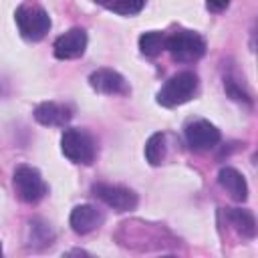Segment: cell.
Returning <instances> with one entry per match:
<instances>
[{"label": "cell", "mask_w": 258, "mask_h": 258, "mask_svg": "<svg viewBox=\"0 0 258 258\" xmlns=\"http://www.w3.org/2000/svg\"><path fill=\"white\" fill-rule=\"evenodd\" d=\"M93 196L101 200L105 206H109L115 212H131L137 208V194L129 187L123 185H113V183H95L91 187Z\"/></svg>", "instance_id": "obj_6"}, {"label": "cell", "mask_w": 258, "mask_h": 258, "mask_svg": "<svg viewBox=\"0 0 258 258\" xmlns=\"http://www.w3.org/2000/svg\"><path fill=\"white\" fill-rule=\"evenodd\" d=\"M165 50L175 62H194L206 54V40L194 30H175L165 36Z\"/></svg>", "instance_id": "obj_3"}, {"label": "cell", "mask_w": 258, "mask_h": 258, "mask_svg": "<svg viewBox=\"0 0 258 258\" xmlns=\"http://www.w3.org/2000/svg\"><path fill=\"white\" fill-rule=\"evenodd\" d=\"M183 135H185V141L191 149L196 151H210L214 149L222 135H220V129L216 125H212L210 121L206 119H194L185 125L183 129Z\"/></svg>", "instance_id": "obj_7"}, {"label": "cell", "mask_w": 258, "mask_h": 258, "mask_svg": "<svg viewBox=\"0 0 258 258\" xmlns=\"http://www.w3.org/2000/svg\"><path fill=\"white\" fill-rule=\"evenodd\" d=\"M226 220L232 224V228L242 238H254L256 236V220H254V214L250 210H242V208L226 210Z\"/></svg>", "instance_id": "obj_13"}, {"label": "cell", "mask_w": 258, "mask_h": 258, "mask_svg": "<svg viewBox=\"0 0 258 258\" xmlns=\"http://www.w3.org/2000/svg\"><path fill=\"white\" fill-rule=\"evenodd\" d=\"M69 222H71L73 232L85 236V234L97 230L99 226H103V222H105V214H103L97 206L81 204V206H75V208H73Z\"/></svg>", "instance_id": "obj_10"}, {"label": "cell", "mask_w": 258, "mask_h": 258, "mask_svg": "<svg viewBox=\"0 0 258 258\" xmlns=\"http://www.w3.org/2000/svg\"><path fill=\"white\" fill-rule=\"evenodd\" d=\"M14 20H16V26H18L20 36L24 40H28V42L42 40L48 34L50 26H52L48 12L42 6L34 4V2L20 4L16 8V12H14Z\"/></svg>", "instance_id": "obj_1"}, {"label": "cell", "mask_w": 258, "mask_h": 258, "mask_svg": "<svg viewBox=\"0 0 258 258\" xmlns=\"http://www.w3.org/2000/svg\"><path fill=\"white\" fill-rule=\"evenodd\" d=\"M198 91V77L191 71L171 75L157 91V103L163 107H177L187 103Z\"/></svg>", "instance_id": "obj_2"}, {"label": "cell", "mask_w": 258, "mask_h": 258, "mask_svg": "<svg viewBox=\"0 0 258 258\" xmlns=\"http://www.w3.org/2000/svg\"><path fill=\"white\" fill-rule=\"evenodd\" d=\"M0 256H2V244H0Z\"/></svg>", "instance_id": "obj_18"}, {"label": "cell", "mask_w": 258, "mask_h": 258, "mask_svg": "<svg viewBox=\"0 0 258 258\" xmlns=\"http://www.w3.org/2000/svg\"><path fill=\"white\" fill-rule=\"evenodd\" d=\"M218 183L234 202H246L248 198V183L244 175L234 167H222L218 171Z\"/></svg>", "instance_id": "obj_12"}, {"label": "cell", "mask_w": 258, "mask_h": 258, "mask_svg": "<svg viewBox=\"0 0 258 258\" xmlns=\"http://www.w3.org/2000/svg\"><path fill=\"white\" fill-rule=\"evenodd\" d=\"M60 149L67 159H71L73 163H83V165H91L97 153L93 137L79 127H69L62 131Z\"/></svg>", "instance_id": "obj_4"}, {"label": "cell", "mask_w": 258, "mask_h": 258, "mask_svg": "<svg viewBox=\"0 0 258 258\" xmlns=\"http://www.w3.org/2000/svg\"><path fill=\"white\" fill-rule=\"evenodd\" d=\"M32 115L40 125H46V127H64L73 119L71 109L67 105H60L54 101H44V103L36 105Z\"/></svg>", "instance_id": "obj_11"}, {"label": "cell", "mask_w": 258, "mask_h": 258, "mask_svg": "<svg viewBox=\"0 0 258 258\" xmlns=\"http://www.w3.org/2000/svg\"><path fill=\"white\" fill-rule=\"evenodd\" d=\"M85 48H87V32L79 26L67 30L64 34H60L54 44H52V50H54V56L60 58V60H73V58H79L85 54Z\"/></svg>", "instance_id": "obj_8"}, {"label": "cell", "mask_w": 258, "mask_h": 258, "mask_svg": "<svg viewBox=\"0 0 258 258\" xmlns=\"http://www.w3.org/2000/svg\"><path fill=\"white\" fill-rule=\"evenodd\" d=\"M89 85L103 95H127L129 85L125 77L113 69H97L89 75Z\"/></svg>", "instance_id": "obj_9"}, {"label": "cell", "mask_w": 258, "mask_h": 258, "mask_svg": "<svg viewBox=\"0 0 258 258\" xmlns=\"http://www.w3.org/2000/svg\"><path fill=\"white\" fill-rule=\"evenodd\" d=\"M139 50H141V54L151 56V58L161 54V50H165V34L157 32V30L143 32L139 36Z\"/></svg>", "instance_id": "obj_15"}, {"label": "cell", "mask_w": 258, "mask_h": 258, "mask_svg": "<svg viewBox=\"0 0 258 258\" xmlns=\"http://www.w3.org/2000/svg\"><path fill=\"white\" fill-rule=\"evenodd\" d=\"M228 4H230V0H206V8L210 12H222L228 8Z\"/></svg>", "instance_id": "obj_17"}, {"label": "cell", "mask_w": 258, "mask_h": 258, "mask_svg": "<svg viewBox=\"0 0 258 258\" xmlns=\"http://www.w3.org/2000/svg\"><path fill=\"white\" fill-rule=\"evenodd\" d=\"M12 185H14L16 196L26 204L40 202L48 191L40 171L32 165H18L12 175Z\"/></svg>", "instance_id": "obj_5"}, {"label": "cell", "mask_w": 258, "mask_h": 258, "mask_svg": "<svg viewBox=\"0 0 258 258\" xmlns=\"http://www.w3.org/2000/svg\"><path fill=\"white\" fill-rule=\"evenodd\" d=\"M165 135L153 133L145 143V159L151 165H161V161L165 159Z\"/></svg>", "instance_id": "obj_16"}, {"label": "cell", "mask_w": 258, "mask_h": 258, "mask_svg": "<svg viewBox=\"0 0 258 258\" xmlns=\"http://www.w3.org/2000/svg\"><path fill=\"white\" fill-rule=\"evenodd\" d=\"M95 2L119 16H135L145 6V0H95Z\"/></svg>", "instance_id": "obj_14"}]
</instances>
